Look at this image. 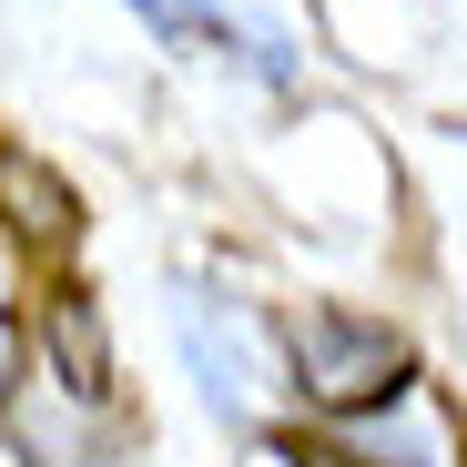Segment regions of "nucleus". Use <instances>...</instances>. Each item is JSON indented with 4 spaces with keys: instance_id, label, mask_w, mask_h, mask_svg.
<instances>
[{
    "instance_id": "nucleus-4",
    "label": "nucleus",
    "mask_w": 467,
    "mask_h": 467,
    "mask_svg": "<svg viewBox=\"0 0 467 467\" xmlns=\"http://www.w3.org/2000/svg\"><path fill=\"white\" fill-rule=\"evenodd\" d=\"M41 346H51V386L71 407H112V346H102V316H92L82 285L41 295Z\"/></svg>"
},
{
    "instance_id": "nucleus-3",
    "label": "nucleus",
    "mask_w": 467,
    "mask_h": 467,
    "mask_svg": "<svg viewBox=\"0 0 467 467\" xmlns=\"http://www.w3.org/2000/svg\"><path fill=\"white\" fill-rule=\"evenodd\" d=\"M0 234L31 244V254H51V244L82 234V193H71L41 152H21V142H0Z\"/></svg>"
},
{
    "instance_id": "nucleus-1",
    "label": "nucleus",
    "mask_w": 467,
    "mask_h": 467,
    "mask_svg": "<svg viewBox=\"0 0 467 467\" xmlns=\"http://www.w3.org/2000/svg\"><path fill=\"white\" fill-rule=\"evenodd\" d=\"M285 366L295 386L316 397L326 417H376L407 397L417 376V346L386 326V316H346V305H305V316L285 326Z\"/></svg>"
},
{
    "instance_id": "nucleus-2",
    "label": "nucleus",
    "mask_w": 467,
    "mask_h": 467,
    "mask_svg": "<svg viewBox=\"0 0 467 467\" xmlns=\"http://www.w3.org/2000/svg\"><path fill=\"white\" fill-rule=\"evenodd\" d=\"M132 11L163 31V41H183V51H203V61H244L254 82H295V51H285V31H265V21H244V11H223V0H132Z\"/></svg>"
}]
</instances>
